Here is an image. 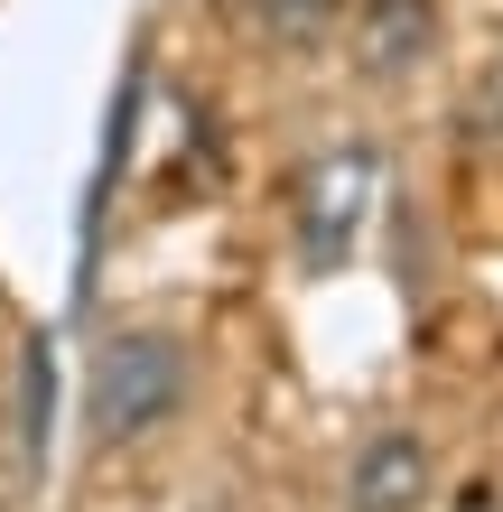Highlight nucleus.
Segmentation results:
<instances>
[{"label":"nucleus","mask_w":503,"mask_h":512,"mask_svg":"<svg viewBox=\"0 0 503 512\" xmlns=\"http://www.w3.org/2000/svg\"><path fill=\"white\" fill-rule=\"evenodd\" d=\"M457 512H503V494H494V485H466V494H457Z\"/></svg>","instance_id":"obj_7"},{"label":"nucleus","mask_w":503,"mask_h":512,"mask_svg":"<svg viewBox=\"0 0 503 512\" xmlns=\"http://www.w3.org/2000/svg\"><path fill=\"white\" fill-rule=\"evenodd\" d=\"M336 10H345V0H252V19H261L271 47H317L336 28Z\"/></svg>","instance_id":"obj_5"},{"label":"nucleus","mask_w":503,"mask_h":512,"mask_svg":"<svg viewBox=\"0 0 503 512\" xmlns=\"http://www.w3.org/2000/svg\"><path fill=\"white\" fill-rule=\"evenodd\" d=\"M373 187H382V159L373 149H327L308 177H299V261L308 270H336L354 243H364V215H373Z\"/></svg>","instance_id":"obj_2"},{"label":"nucleus","mask_w":503,"mask_h":512,"mask_svg":"<svg viewBox=\"0 0 503 512\" xmlns=\"http://www.w3.org/2000/svg\"><path fill=\"white\" fill-rule=\"evenodd\" d=\"M28 447H47V354H28Z\"/></svg>","instance_id":"obj_6"},{"label":"nucleus","mask_w":503,"mask_h":512,"mask_svg":"<svg viewBox=\"0 0 503 512\" xmlns=\"http://www.w3.org/2000/svg\"><path fill=\"white\" fill-rule=\"evenodd\" d=\"M177 401H187L177 336H112L94 354V382H84V429H94V447H131V438L168 429Z\"/></svg>","instance_id":"obj_1"},{"label":"nucleus","mask_w":503,"mask_h":512,"mask_svg":"<svg viewBox=\"0 0 503 512\" xmlns=\"http://www.w3.org/2000/svg\"><path fill=\"white\" fill-rule=\"evenodd\" d=\"M196 512H224V503H215V494H205V503H196Z\"/></svg>","instance_id":"obj_8"},{"label":"nucleus","mask_w":503,"mask_h":512,"mask_svg":"<svg viewBox=\"0 0 503 512\" xmlns=\"http://www.w3.org/2000/svg\"><path fill=\"white\" fill-rule=\"evenodd\" d=\"M410 503H429V447L410 429H373L345 475V512H410Z\"/></svg>","instance_id":"obj_3"},{"label":"nucleus","mask_w":503,"mask_h":512,"mask_svg":"<svg viewBox=\"0 0 503 512\" xmlns=\"http://www.w3.org/2000/svg\"><path fill=\"white\" fill-rule=\"evenodd\" d=\"M438 47V10L429 0H364V56L373 75H410Z\"/></svg>","instance_id":"obj_4"}]
</instances>
